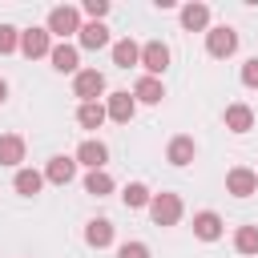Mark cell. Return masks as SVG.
I'll list each match as a JSON object with an SVG mask.
<instances>
[{
    "instance_id": "cell-22",
    "label": "cell",
    "mask_w": 258,
    "mask_h": 258,
    "mask_svg": "<svg viewBox=\"0 0 258 258\" xmlns=\"http://www.w3.org/2000/svg\"><path fill=\"white\" fill-rule=\"evenodd\" d=\"M109 117H105V105L101 101H85V105H77V125L81 129H101Z\"/></svg>"
},
{
    "instance_id": "cell-7",
    "label": "cell",
    "mask_w": 258,
    "mask_h": 258,
    "mask_svg": "<svg viewBox=\"0 0 258 258\" xmlns=\"http://www.w3.org/2000/svg\"><path fill=\"white\" fill-rule=\"evenodd\" d=\"M20 52L28 56V60H36V56H48L52 52V36H48V28H24L20 32Z\"/></svg>"
},
{
    "instance_id": "cell-10",
    "label": "cell",
    "mask_w": 258,
    "mask_h": 258,
    "mask_svg": "<svg viewBox=\"0 0 258 258\" xmlns=\"http://www.w3.org/2000/svg\"><path fill=\"white\" fill-rule=\"evenodd\" d=\"M194 157H198V141H194L189 133L169 137V145H165V161H169V165H177V169H181V165H189Z\"/></svg>"
},
{
    "instance_id": "cell-25",
    "label": "cell",
    "mask_w": 258,
    "mask_h": 258,
    "mask_svg": "<svg viewBox=\"0 0 258 258\" xmlns=\"http://www.w3.org/2000/svg\"><path fill=\"white\" fill-rule=\"evenodd\" d=\"M234 250L238 254H258V226H238L234 230Z\"/></svg>"
},
{
    "instance_id": "cell-23",
    "label": "cell",
    "mask_w": 258,
    "mask_h": 258,
    "mask_svg": "<svg viewBox=\"0 0 258 258\" xmlns=\"http://www.w3.org/2000/svg\"><path fill=\"white\" fill-rule=\"evenodd\" d=\"M117 189V181L105 173V169H89L85 173V194H93V198H109Z\"/></svg>"
},
{
    "instance_id": "cell-17",
    "label": "cell",
    "mask_w": 258,
    "mask_h": 258,
    "mask_svg": "<svg viewBox=\"0 0 258 258\" xmlns=\"http://www.w3.org/2000/svg\"><path fill=\"white\" fill-rule=\"evenodd\" d=\"M133 101H137V105H161V101H165V85H161L157 77H137Z\"/></svg>"
},
{
    "instance_id": "cell-2",
    "label": "cell",
    "mask_w": 258,
    "mask_h": 258,
    "mask_svg": "<svg viewBox=\"0 0 258 258\" xmlns=\"http://www.w3.org/2000/svg\"><path fill=\"white\" fill-rule=\"evenodd\" d=\"M145 210H149L153 226H177V222H181V210H185V206H181V198H177V194H169V189H165V194H153Z\"/></svg>"
},
{
    "instance_id": "cell-13",
    "label": "cell",
    "mask_w": 258,
    "mask_h": 258,
    "mask_svg": "<svg viewBox=\"0 0 258 258\" xmlns=\"http://www.w3.org/2000/svg\"><path fill=\"white\" fill-rule=\"evenodd\" d=\"M222 121H226L230 133H250V129H254V109H250L246 101H234V105H226Z\"/></svg>"
},
{
    "instance_id": "cell-31",
    "label": "cell",
    "mask_w": 258,
    "mask_h": 258,
    "mask_svg": "<svg viewBox=\"0 0 258 258\" xmlns=\"http://www.w3.org/2000/svg\"><path fill=\"white\" fill-rule=\"evenodd\" d=\"M254 173H258V169H254Z\"/></svg>"
},
{
    "instance_id": "cell-18",
    "label": "cell",
    "mask_w": 258,
    "mask_h": 258,
    "mask_svg": "<svg viewBox=\"0 0 258 258\" xmlns=\"http://www.w3.org/2000/svg\"><path fill=\"white\" fill-rule=\"evenodd\" d=\"M12 189L20 194V198H36L40 189H44V173L40 169H16V177H12Z\"/></svg>"
},
{
    "instance_id": "cell-28",
    "label": "cell",
    "mask_w": 258,
    "mask_h": 258,
    "mask_svg": "<svg viewBox=\"0 0 258 258\" xmlns=\"http://www.w3.org/2000/svg\"><path fill=\"white\" fill-rule=\"evenodd\" d=\"M242 85H246V89H258V56H250V60L242 64Z\"/></svg>"
},
{
    "instance_id": "cell-14",
    "label": "cell",
    "mask_w": 258,
    "mask_h": 258,
    "mask_svg": "<svg viewBox=\"0 0 258 258\" xmlns=\"http://www.w3.org/2000/svg\"><path fill=\"white\" fill-rule=\"evenodd\" d=\"M181 28L185 32H206L210 28V4H202V0H194V4H181Z\"/></svg>"
},
{
    "instance_id": "cell-24",
    "label": "cell",
    "mask_w": 258,
    "mask_h": 258,
    "mask_svg": "<svg viewBox=\"0 0 258 258\" xmlns=\"http://www.w3.org/2000/svg\"><path fill=\"white\" fill-rule=\"evenodd\" d=\"M149 185L145 181H129L125 189H121V202H125V210H141V206H149Z\"/></svg>"
},
{
    "instance_id": "cell-26",
    "label": "cell",
    "mask_w": 258,
    "mask_h": 258,
    "mask_svg": "<svg viewBox=\"0 0 258 258\" xmlns=\"http://www.w3.org/2000/svg\"><path fill=\"white\" fill-rule=\"evenodd\" d=\"M8 52H20V28L0 24V56H8Z\"/></svg>"
},
{
    "instance_id": "cell-29",
    "label": "cell",
    "mask_w": 258,
    "mask_h": 258,
    "mask_svg": "<svg viewBox=\"0 0 258 258\" xmlns=\"http://www.w3.org/2000/svg\"><path fill=\"white\" fill-rule=\"evenodd\" d=\"M85 12H89L93 20H105V16H109V0H85Z\"/></svg>"
},
{
    "instance_id": "cell-12",
    "label": "cell",
    "mask_w": 258,
    "mask_h": 258,
    "mask_svg": "<svg viewBox=\"0 0 258 258\" xmlns=\"http://www.w3.org/2000/svg\"><path fill=\"white\" fill-rule=\"evenodd\" d=\"M194 234H198L202 242H218V238L226 234L222 214H214V210H198V214H194Z\"/></svg>"
},
{
    "instance_id": "cell-5",
    "label": "cell",
    "mask_w": 258,
    "mask_h": 258,
    "mask_svg": "<svg viewBox=\"0 0 258 258\" xmlns=\"http://www.w3.org/2000/svg\"><path fill=\"white\" fill-rule=\"evenodd\" d=\"M101 93H105V73L81 69V73L73 77V97H81V105H85V101H101Z\"/></svg>"
},
{
    "instance_id": "cell-11",
    "label": "cell",
    "mask_w": 258,
    "mask_h": 258,
    "mask_svg": "<svg viewBox=\"0 0 258 258\" xmlns=\"http://www.w3.org/2000/svg\"><path fill=\"white\" fill-rule=\"evenodd\" d=\"M48 60H52V69H56V73H73V77L81 73V48H77V44H69V40L52 44Z\"/></svg>"
},
{
    "instance_id": "cell-15",
    "label": "cell",
    "mask_w": 258,
    "mask_h": 258,
    "mask_svg": "<svg viewBox=\"0 0 258 258\" xmlns=\"http://www.w3.org/2000/svg\"><path fill=\"white\" fill-rule=\"evenodd\" d=\"M73 177H77V161H73V157H64V153L48 157V165H44V181H52V185H69Z\"/></svg>"
},
{
    "instance_id": "cell-3",
    "label": "cell",
    "mask_w": 258,
    "mask_h": 258,
    "mask_svg": "<svg viewBox=\"0 0 258 258\" xmlns=\"http://www.w3.org/2000/svg\"><path fill=\"white\" fill-rule=\"evenodd\" d=\"M206 52H210L214 60L234 56V52H238V32H234L230 24H214V28H206Z\"/></svg>"
},
{
    "instance_id": "cell-19",
    "label": "cell",
    "mask_w": 258,
    "mask_h": 258,
    "mask_svg": "<svg viewBox=\"0 0 258 258\" xmlns=\"http://www.w3.org/2000/svg\"><path fill=\"white\" fill-rule=\"evenodd\" d=\"M85 242H89L93 250L113 246V222H109V218H93V222H85Z\"/></svg>"
},
{
    "instance_id": "cell-21",
    "label": "cell",
    "mask_w": 258,
    "mask_h": 258,
    "mask_svg": "<svg viewBox=\"0 0 258 258\" xmlns=\"http://www.w3.org/2000/svg\"><path fill=\"white\" fill-rule=\"evenodd\" d=\"M24 161V137L20 133H0V165H16Z\"/></svg>"
},
{
    "instance_id": "cell-6",
    "label": "cell",
    "mask_w": 258,
    "mask_h": 258,
    "mask_svg": "<svg viewBox=\"0 0 258 258\" xmlns=\"http://www.w3.org/2000/svg\"><path fill=\"white\" fill-rule=\"evenodd\" d=\"M73 161H77V165H85V169H105V161H109V145H105V141H97V137H85V141L77 145Z\"/></svg>"
},
{
    "instance_id": "cell-4",
    "label": "cell",
    "mask_w": 258,
    "mask_h": 258,
    "mask_svg": "<svg viewBox=\"0 0 258 258\" xmlns=\"http://www.w3.org/2000/svg\"><path fill=\"white\" fill-rule=\"evenodd\" d=\"M141 69H145V77L161 81V73L169 69V44L165 40H145L141 44Z\"/></svg>"
},
{
    "instance_id": "cell-1",
    "label": "cell",
    "mask_w": 258,
    "mask_h": 258,
    "mask_svg": "<svg viewBox=\"0 0 258 258\" xmlns=\"http://www.w3.org/2000/svg\"><path fill=\"white\" fill-rule=\"evenodd\" d=\"M44 28H48V36H77L81 32V8H73V4H56V8H48V20H44Z\"/></svg>"
},
{
    "instance_id": "cell-9",
    "label": "cell",
    "mask_w": 258,
    "mask_h": 258,
    "mask_svg": "<svg viewBox=\"0 0 258 258\" xmlns=\"http://www.w3.org/2000/svg\"><path fill=\"white\" fill-rule=\"evenodd\" d=\"M226 194H234V198L258 194V173H254L250 165H234V169L226 173Z\"/></svg>"
},
{
    "instance_id": "cell-8",
    "label": "cell",
    "mask_w": 258,
    "mask_h": 258,
    "mask_svg": "<svg viewBox=\"0 0 258 258\" xmlns=\"http://www.w3.org/2000/svg\"><path fill=\"white\" fill-rule=\"evenodd\" d=\"M133 113H137V101H133V93H109L105 97V117L109 121H117V125H129L133 121Z\"/></svg>"
},
{
    "instance_id": "cell-16",
    "label": "cell",
    "mask_w": 258,
    "mask_h": 258,
    "mask_svg": "<svg viewBox=\"0 0 258 258\" xmlns=\"http://www.w3.org/2000/svg\"><path fill=\"white\" fill-rule=\"evenodd\" d=\"M77 44H81V48H89V52H97V48H109V28H105L101 20H89V24H81V32H77Z\"/></svg>"
},
{
    "instance_id": "cell-30",
    "label": "cell",
    "mask_w": 258,
    "mask_h": 258,
    "mask_svg": "<svg viewBox=\"0 0 258 258\" xmlns=\"http://www.w3.org/2000/svg\"><path fill=\"white\" fill-rule=\"evenodd\" d=\"M4 101H8V81L0 77V105H4Z\"/></svg>"
},
{
    "instance_id": "cell-27",
    "label": "cell",
    "mask_w": 258,
    "mask_h": 258,
    "mask_svg": "<svg viewBox=\"0 0 258 258\" xmlns=\"http://www.w3.org/2000/svg\"><path fill=\"white\" fill-rule=\"evenodd\" d=\"M117 258H149V246L145 242H121L117 246Z\"/></svg>"
},
{
    "instance_id": "cell-20",
    "label": "cell",
    "mask_w": 258,
    "mask_h": 258,
    "mask_svg": "<svg viewBox=\"0 0 258 258\" xmlns=\"http://www.w3.org/2000/svg\"><path fill=\"white\" fill-rule=\"evenodd\" d=\"M113 64H117V69H133V64H141V44H137L133 36H121V40L113 44Z\"/></svg>"
}]
</instances>
